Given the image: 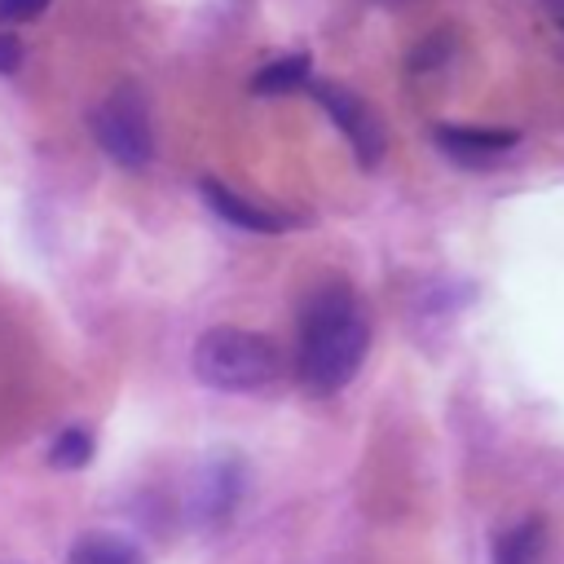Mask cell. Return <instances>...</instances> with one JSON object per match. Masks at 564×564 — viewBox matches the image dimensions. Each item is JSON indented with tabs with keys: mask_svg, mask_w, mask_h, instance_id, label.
Masks as SVG:
<instances>
[{
	"mask_svg": "<svg viewBox=\"0 0 564 564\" xmlns=\"http://www.w3.org/2000/svg\"><path fill=\"white\" fill-rule=\"evenodd\" d=\"M93 137L119 167H145L154 159V128L150 106L137 84H119L97 110H93Z\"/></svg>",
	"mask_w": 564,
	"mask_h": 564,
	"instance_id": "3",
	"label": "cell"
},
{
	"mask_svg": "<svg viewBox=\"0 0 564 564\" xmlns=\"http://www.w3.org/2000/svg\"><path fill=\"white\" fill-rule=\"evenodd\" d=\"M53 0H0V22L4 26H18V22H31L48 9Z\"/></svg>",
	"mask_w": 564,
	"mask_h": 564,
	"instance_id": "13",
	"label": "cell"
},
{
	"mask_svg": "<svg viewBox=\"0 0 564 564\" xmlns=\"http://www.w3.org/2000/svg\"><path fill=\"white\" fill-rule=\"evenodd\" d=\"M93 454H97V436H93L84 423H70V427H62V432L53 436V445H48V467H57V471H79V467L93 463Z\"/></svg>",
	"mask_w": 564,
	"mask_h": 564,
	"instance_id": "11",
	"label": "cell"
},
{
	"mask_svg": "<svg viewBox=\"0 0 564 564\" xmlns=\"http://www.w3.org/2000/svg\"><path fill=\"white\" fill-rule=\"evenodd\" d=\"M366 352H370V313L361 295L344 282L313 291L300 317V352H295L300 383L317 397H330L344 383H352V375L366 366Z\"/></svg>",
	"mask_w": 564,
	"mask_h": 564,
	"instance_id": "1",
	"label": "cell"
},
{
	"mask_svg": "<svg viewBox=\"0 0 564 564\" xmlns=\"http://www.w3.org/2000/svg\"><path fill=\"white\" fill-rule=\"evenodd\" d=\"M18 62H22V40L9 35V31H0V75H13Z\"/></svg>",
	"mask_w": 564,
	"mask_h": 564,
	"instance_id": "14",
	"label": "cell"
},
{
	"mask_svg": "<svg viewBox=\"0 0 564 564\" xmlns=\"http://www.w3.org/2000/svg\"><path fill=\"white\" fill-rule=\"evenodd\" d=\"M66 564H145V555L123 533H84L75 538Z\"/></svg>",
	"mask_w": 564,
	"mask_h": 564,
	"instance_id": "8",
	"label": "cell"
},
{
	"mask_svg": "<svg viewBox=\"0 0 564 564\" xmlns=\"http://www.w3.org/2000/svg\"><path fill=\"white\" fill-rule=\"evenodd\" d=\"M546 4H551V9H555V13L564 18V0H546Z\"/></svg>",
	"mask_w": 564,
	"mask_h": 564,
	"instance_id": "15",
	"label": "cell"
},
{
	"mask_svg": "<svg viewBox=\"0 0 564 564\" xmlns=\"http://www.w3.org/2000/svg\"><path fill=\"white\" fill-rule=\"evenodd\" d=\"M308 93H313V101L339 123V132L348 137L357 163H361V167H379V159H383V150H388V132H383V123L375 119V110H370L352 88H344V84H335V79H308Z\"/></svg>",
	"mask_w": 564,
	"mask_h": 564,
	"instance_id": "4",
	"label": "cell"
},
{
	"mask_svg": "<svg viewBox=\"0 0 564 564\" xmlns=\"http://www.w3.org/2000/svg\"><path fill=\"white\" fill-rule=\"evenodd\" d=\"M308 75H313L308 53H286V57H278V62H269V66H260V70L251 75V93H260V97L291 93V88L308 84Z\"/></svg>",
	"mask_w": 564,
	"mask_h": 564,
	"instance_id": "10",
	"label": "cell"
},
{
	"mask_svg": "<svg viewBox=\"0 0 564 564\" xmlns=\"http://www.w3.org/2000/svg\"><path fill=\"white\" fill-rule=\"evenodd\" d=\"M242 494H247V471H242L238 454H212L194 471V485H189V520L203 524V529H216V524H225L238 511Z\"/></svg>",
	"mask_w": 564,
	"mask_h": 564,
	"instance_id": "5",
	"label": "cell"
},
{
	"mask_svg": "<svg viewBox=\"0 0 564 564\" xmlns=\"http://www.w3.org/2000/svg\"><path fill=\"white\" fill-rule=\"evenodd\" d=\"M198 194H203V203H207L220 220H229V225H238V229H251V234H282V229L300 225V216H282V212L256 207V203H247L242 194H234L229 185H220V181H212V176L198 181Z\"/></svg>",
	"mask_w": 564,
	"mask_h": 564,
	"instance_id": "7",
	"label": "cell"
},
{
	"mask_svg": "<svg viewBox=\"0 0 564 564\" xmlns=\"http://www.w3.org/2000/svg\"><path fill=\"white\" fill-rule=\"evenodd\" d=\"M194 375L216 392H260L282 375V352L260 330L212 326L194 344Z\"/></svg>",
	"mask_w": 564,
	"mask_h": 564,
	"instance_id": "2",
	"label": "cell"
},
{
	"mask_svg": "<svg viewBox=\"0 0 564 564\" xmlns=\"http://www.w3.org/2000/svg\"><path fill=\"white\" fill-rule=\"evenodd\" d=\"M560 22H564V18H560Z\"/></svg>",
	"mask_w": 564,
	"mask_h": 564,
	"instance_id": "16",
	"label": "cell"
},
{
	"mask_svg": "<svg viewBox=\"0 0 564 564\" xmlns=\"http://www.w3.org/2000/svg\"><path fill=\"white\" fill-rule=\"evenodd\" d=\"M449 48H454L449 31H436V35H427V44H419V48H414V57H410V70H414V75H423V70L441 66V62L449 57Z\"/></svg>",
	"mask_w": 564,
	"mask_h": 564,
	"instance_id": "12",
	"label": "cell"
},
{
	"mask_svg": "<svg viewBox=\"0 0 564 564\" xmlns=\"http://www.w3.org/2000/svg\"><path fill=\"white\" fill-rule=\"evenodd\" d=\"M542 551H546V524H542V516H529V520L511 524V529L498 538L494 564H538Z\"/></svg>",
	"mask_w": 564,
	"mask_h": 564,
	"instance_id": "9",
	"label": "cell"
},
{
	"mask_svg": "<svg viewBox=\"0 0 564 564\" xmlns=\"http://www.w3.org/2000/svg\"><path fill=\"white\" fill-rule=\"evenodd\" d=\"M432 141L441 154H449L454 163H467V167H485L494 163L498 154L516 150L520 132L516 128H471V123H436L432 128Z\"/></svg>",
	"mask_w": 564,
	"mask_h": 564,
	"instance_id": "6",
	"label": "cell"
}]
</instances>
